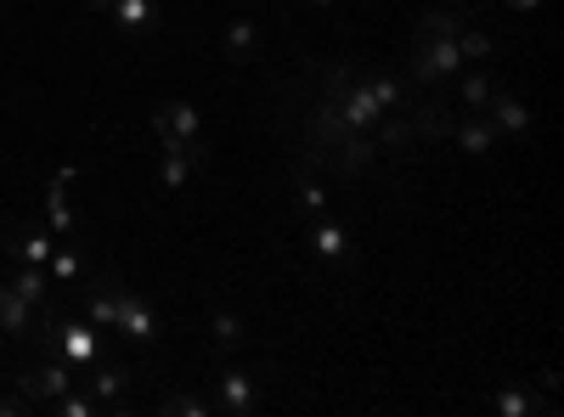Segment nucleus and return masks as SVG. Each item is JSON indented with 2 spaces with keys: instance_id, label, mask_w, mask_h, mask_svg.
<instances>
[{
  "instance_id": "f03ea898",
  "label": "nucleus",
  "mask_w": 564,
  "mask_h": 417,
  "mask_svg": "<svg viewBox=\"0 0 564 417\" xmlns=\"http://www.w3.org/2000/svg\"><path fill=\"white\" fill-rule=\"evenodd\" d=\"M57 344V355L74 366V373H85L90 361L102 355V339H97V328H90V321H52V333H45Z\"/></svg>"
},
{
  "instance_id": "9b49d317",
  "label": "nucleus",
  "mask_w": 564,
  "mask_h": 417,
  "mask_svg": "<svg viewBox=\"0 0 564 417\" xmlns=\"http://www.w3.org/2000/svg\"><path fill=\"white\" fill-rule=\"evenodd\" d=\"M491 411H497V417H536V411L553 417L558 406H553L547 395H531V384H508V389L491 395Z\"/></svg>"
},
{
  "instance_id": "2f4dec72",
  "label": "nucleus",
  "mask_w": 564,
  "mask_h": 417,
  "mask_svg": "<svg viewBox=\"0 0 564 417\" xmlns=\"http://www.w3.org/2000/svg\"><path fill=\"white\" fill-rule=\"evenodd\" d=\"M502 7H508V12H520V18H531V12L542 7V0H502Z\"/></svg>"
},
{
  "instance_id": "7c9ffc66",
  "label": "nucleus",
  "mask_w": 564,
  "mask_h": 417,
  "mask_svg": "<svg viewBox=\"0 0 564 417\" xmlns=\"http://www.w3.org/2000/svg\"><path fill=\"white\" fill-rule=\"evenodd\" d=\"M23 411H34L29 395H0V417H23Z\"/></svg>"
},
{
  "instance_id": "423d86ee",
  "label": "nucleus",
  "mask_w": 564,
  "mask_h": 417,
  "mask_svg": "<svg viewBox=\"0 0 564 417\" xmlns=\"http://www.w3.org/2000/svg\"><path fill=\"white\" fill-rule=\"evenodd\" d=\"M209 164V153H204V142H164V158H159V180L170 193H181L186 180H193V169H204Z\"/></svg>"
},
{
  "instance_id": "f8f14e48",
  "label": "nucleus",
  "mask_w": 564,
  "mask_h": 417,
  "mask_svg": "<svg viewBox=\"0 0 564 417\" xmlns=\"http://www.w3.org/2000/svg\"><path fill=\"white\" fill-rule=\"evenodd\" d=\"M452 135H457V147L463 153H475V158H486L491 147H497V124L486 119V113H457V124H452Z\"/></svg>"
},
{
  "instance_id": "0eeeda50",
  "label": "nucleus",
  "mask_w": 564,
  "mask_h": 417,
  "mask_svg": "<svg viewBox=\"0 0 564 417\" xmlns=\"http://www.w3.org/2000/svg\"><path fill=\"white\" fill-rule=\"evenodd\" d=\"M74 175H79V169L68 164V169H57V180H52V187H45V215H52V238H57V243L79 231V209H74V198H68Z\"/></svg>"
},
{
  "instance_id": "39448f33",
  "label": "nucleus",
  "mask_w": 564,
  "mask_h": 417,
  "mask_svg": "<svg viewBox=\"0 0 564 417\" xmlns=\"http://www.w3.org/2000/svg\"><path fill=\"white\" fill-rule=\"evenodd\" d=\"M18 384H23V395H29L34 406H52V400H57L63 389H74L79 378H74V366H68V361H45V366H29Z\"/></svg>"
},
{
  "instance_id": "dca6fc26",
  "label": "nucleus",
  "mask_w": 564,
  "mask_h": 417,
  "mask_svg": "<svg viewBox=\"0 0 564 417\" xmlns=\"http://www.w3.org/2000/svg\"><path fill=\"white\" fill-rule=\"evenodd\" d=\"M119 294H124V283H113V276H97V283H90V328L97 333H113Z\"/></svg>"
},
{
  "instance_id": "aec40b11",
  "label": "nucleus",
  "mask_w": 564,
  "mask_h": 417,
  "mask_svg": "<svg viewBox=\"0 0 564 417\" xmlns=\"http://www.w3.org/2000/svg\"><path fill=\"white\" fill-rule=\"evenodd\" d=\"M108 18L124 29V34H148L159 23V0H113Z\"/></svg>"
},
{
  "instance_id": "f3484780",
  "label": "nucleus",
  "mask_w": 564,
  "mask_h": 417,
  "mask_svg": "<svg viewBox=\"0 0 564 417\" xmlns=\"http://www.w3.org/2000/svg\"><path fill=\"white\" fill-rule=\"evenodd\" d=\"M480 113H486V119H491L497 130H531V108H525L520 97H508V90H502V85L491 90V102H486Z\"/></svg>"
},
{
  "instance_id": "473e14b6",
  "label": "nucleus",
  "mask_w": 564,
  "mask_h": 417,
  "mask_svg": "<svg viewBox=\"0 0 564 417\" xmlns=\"http://www.w3.org/2000/svg\"><path fill=\"white\" fill-rule=\"evenodd\" d=\"M90 7H97V12H108V7H113V0H90Z\"/></svg>"
},
{
  "instance_id": "b1692460",
  "label": "nucleus",
  "mask_w": 564,
  "mask_h": 417,
  "mask_svg": "<svg viewBox=\"0 0 564 417\" xmlns=\"http://www.w3.org/2000/svg\"><path fill=\"white\" fill-rule=\"evenodd\" d=\"M254 40H260V23L254 18H238L226 29V63H249L254 57Z\"/></svg>"
},
{
  "instance_id": "f257e3e1",
  "label": "nucleus",
  "mask_w": 564,
  "mask_h": 417,
  "mask_svg": "<svg viewBox=\"0 0 564 417\" xmlns=\"http://www.w3.org/2000/svg\"><path fill=\"white\" fill-rule=\"evenodd\" d=\"M463 68L457 40H412V79L417 85H441Z\"/></svg>"
},
{
  "instance_id": "20e7f679",
  "label": "nucleus",
  "mask_w": 564,
  "mask_h": 417,
  "mask_svg": "<svg viewBox=\"0 0 564 417\" xmlns=\"http://www.w3.org/2000/svg\"><path fill=\"white\" fill-rule=\"evenodd\" d=\"M457 113H463V108H452V102H441V97L406 102V119H412V130H417V142H446L452 124H457Z\"/></svg>"
},
{
  "instance_id": "cd10ccee",
  "label": "nucleus",
  "mask_w": 564,
  "mask_h": 417,
  "mask_svg": "<svg viewBox=\"0 0 564 417\" xmlns=\"http://www.w3.org/2000/svg\"><path fill=\"white\" fill-rule=\"evenodd\" d=\"M457 52H463V63H486L491 57V34L486 29H457Z\"/></svg>"
},
{
  "instance_id": "4be33fe9",
  "label": "nucleus",
  "mask_w": 564,
  "mask_h": 417,
  "mask_svg": "<svg viewBox=\"0 0 564 417\" xmlns=\"http://www.w3.org/2000/svg\"><path fill=\"white\" fill-rule=\"evenodd\" d=\"M491 90H497V79L475 63V68H468L463 74V85H457V108H468V113H480L486 102H491Z\"/></svg>"
},
{
  "instance_id": "a211bd4d",
  "label": "nucleus",
  "mask_w": 564,
  "mask_h": 417,
  "mask_svg": "<svg viewBox=\"0 0 564 417\" xmlns=\"http://www.w3.org/2000/svg\"><path fill=\"white\" fill-rule=\"evenodd\" d=\"M7 249L18 254V265H45L52 249H57V238H52V231H40V226H23V231H12Z\"/></svg>"
},
{
  "instance_id": "a878e982",
  "label": "nucleus",
  "mask_w": 564,
  "mask_h": 417,
  "mask_svg": "<svg viewBox=\"0 0 564 417\" xmlns=\"http://www.w3.org/2000/svg\"><path fill=\"white\" fill-rule=\"evenodd\" d=\"M209 333H215L220 350H238V344L249 339V328H243V321L231 316V310H215V316H209Z\"/></svg>"
},
{
  "instance_id": "1a4fd4ad",
  "label": "nucleus",
  "mask_w": 564,
  "mask_h": 417,
  "mask_svg": "<svg viewBox=\"0 0 564 417\" xmlns=\"http://www.w3.org/2000/svg\"><path fill=\"white\" fill-rule=\"evenodd\" d=\"M79 384H90L97 406H102V411H113V406H124V395H130V366H102V361H90Z\"/></svg>"
},
{
  "instance_id": "c756f323",
  "label": "nucleus",
  "mask_w": 564,
  "mask_h": 417,
  "mask_svg": "<svg viewBox=\"0 0 564 417\" xmlns=\"http://www.w3.org/2000/svg\"><path fill=\"white\" fill-rule=\"evenodd\" d=\"M322 209H327V193L316 187V180L300 175V215H305V220H322Z\"/></svg>"
},
{
  "instance_id": "9d476101",
  "label": "nucleus",
  "mask_w": 564,
  "mask_h": 417,
  "mask_svg": "<svg viewBox=\"0 0 564 417\" xmlns=\"http://www.w3.org/2000/svg\"><path fill=\"white\" fill-rule=\"evenodd\" d=\"M153 130H159V142H198V108L164 102V108H153Z\"/></svg>"
},
{
  "instance_id": "7ed1b4c3",
  "label": "nucleus",
  "mask_w": 564,
  "mask_h": 417,
  "mask_svg": "<svg viewBox=\"0 0 564 417\" xmlns=\"http://www.w3.org/2000/svg\"><path fill=\"white\" fill-rule=\"evenodd\" d=\"M215 411H226V417L260 411V384L243 373V366H220L215 373Z\"/></svg>"
},
{
  "instance_id": "412c9836",
  "label": "nucleus",
  "mask_w": 564,
  "mask_h": 417,
  "mask_svg": "<svg viewBox=\"0 0 564 417\" xmlns=\"http://www.w3.org/2000/svg\"><path fill=\"white\" fill-rule=\"evenodd\" d=\"M18 299H29L34 310H45V294H52V276H45V265H18V276L7 283Z\"/></svg>"
},
{
  "instance_id": "6ab92c4d",
  "label": "nucleus",
  "mask_w": 564,
  "mask_h": 417,
  "mask_svg": "<svg viewBox=\"0 0 564 417\" xmlns=\"http://www.w3.org/2000/svg\"><path fill=\"white\" fill-rule=\"evenodd\" d=\"M34 305L29 299H18L12 288H0V333H12V339H29L34 333Z\"/></svg>"
},
{
  "instance_id": "c85d7f7f",
  "label": "nucleus",
  "mask_w": 564,
  "mask_h": 417,
  "mask_svg": "<svg viewBox=\"0 0 564 417\" xmlns=\"http://www.w3.org/2000/svg\"><path fill=\"white\" fill-rule=\"evenodd\" d=\"M52 411H63V417H90V411H102L90 395H79V389H63L57 400H52Z\"/></svg>"
},
{
  "instance_id": "5701e85b",
  "label": "nucleus",
  "mask_w": 564,
  "mask_h": 417,
  "mask_svg": "<svg viewBox=\"0 0 564 417\" xmlns=\"http://www.w3.org/2000/svg\"><path fill=\"white\" fill-rule=\"evenodd\" d=\"M45 276H52V288H63V283H74V276H85V254L63 238L57 249H52V260H45Z\"/></svg>"
},
{
  "instance_id": "ddd939ff",
  "label": "nucleus",
  "mask_w": 564,
  "mask_h": 417,
  "mask_svg": "<svg viewBox=\"0 0 564 417\" xmlns=\"http://www.w3.org/2000/svg\"><path fill=\"white\" fill-rule=\"evenodd\" d=\"M372 142H379V158H395V153L417 147V130H412L406 113H384L379 124H372Z\"/></svg>"
},
{
  "instance_id": "2eb2a0df",
  "label": "nucleus",
  "mask_w": 564,
  "mask_h": 417,
  "mask_svg": "<svg viewBox=\"0 0 564 417\" xmlns=\"http://www.w3.org/2000/svg\"><path fill=\"white\" fill-rule=\"evenodd\" d=\"M322 260H334V265H345L356 249H350V231L339 226V220H311V238H305Z\"/></svg>"
},
{
  "instance_id": "72a5a7b5",
  "label": "nucleus",
  "mask_w": 564,
  "mask_h": 417,
  "mask_svg": "<svg viewBox=\"0 0 564 417\" xmlns=\"http://www.w3.org/2000/svg\"><path fill=\"white\" fill-rule=\"evenodd\" d=\"M311 7H334V0H311Z\"/></svg>"
},
{
  "instance_id": "393cba45",
  "label": "nucleus",
  "mask_w": 564,
  "mask_h": 417,
  "mask_svg": "<svg viewBox=\"0 0 564 417\" xmlns=\"http://www.w3.org/2000/svg\"><path fill=\"white\" fill-rule=\"evenodd\" d=\"M457 29H463V12H423L417 18V29H412V40H457Z\"/></svg>"
},
{
  "instance_id": "bb28decb",
  "label": "nucleus",
  "mask_w": 564,
  "mask_h": 417,
  "mask_svg": "<svg viewBox=\"0 0 564 417\" xmlns=\"http://www.w3.org/2000/svg\"><path fill=\"white\" fill-rule=\"evenodd\" d=\"M159 411H164V417H209L215 400H204V395H164Z\"/></svg>"
},
{
  "instance_id": "6e6552de",
  "label": "nucleus",
  "mask_w": 564,
  "mask_h": 417,
  "mask_svg": "<svg viewBox=\"0 0 564 417\" xmlns=\"http://www.w3.org/2000/svg\"><path fill=\"white\" fill-rule=\"evenodd\" d=\"M113 333H124V339H135V344H153V339H159V316H153V305L124 288V294H119V316H113Z\"/></svg>"
},
{
  "instance_id": "4468645a",
  "label": "nucleus",
  "mask_w": 564,
  "mask_h": 417,
  "mask_svg": "<svg viewBox=\"0 0 564 417\" xmlns=\"http://www.w3.org/2000/svg\"><path fill=\"white\" fill-rule=\"evenodd\" d=\"M361 79H367V90H372V102H379V113H406V85L395 79V74H384V68H372V63H361Z\"/></svg>"
}]
</instances>
